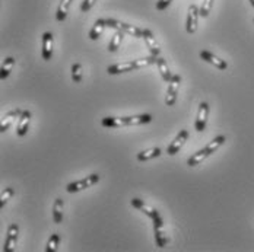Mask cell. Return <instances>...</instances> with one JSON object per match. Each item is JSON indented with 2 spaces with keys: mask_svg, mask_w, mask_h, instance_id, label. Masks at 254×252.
Instances as JSON below:
<instances>
[{
  "mask_svg": "<svg viewBox=\"0 0 254 252\" xmlns=\"http://www.w3.org/2000/svg\"><path fill=\"white\" fill-rule=\"evenodd\" d=\"M63 200L62 198H56L54 204H53V220L56 224H60L63 221Z\"/></svg>",
  "mask_w": 254,
  "mask_h": 252,
  "instance_id": "cell-19",
  "label": "cell"
},
{
  "mask_svg": "<svg viewBox=\"0 0 254 252\" xmlns=\"http://www.w3.org/2000/svg\"><path fill=\"white\" fill-rule=\"evenodd\" d=\"M13 66H15V59H13V57H6V59L3 60L1 69H0V79H1V80H4V79L10 74Z\"/></svg>",
  "mask_w": 254,
  "mask_h": 252,
  "instance_id": "cell-22",
  "label": "cell"
},
{
  "mask_svg": "<svg viewBox=\"0 0 254 252\" xmlns=\"http://www.w3.org/2000/svg\"><path fill=\"white\" fill-rule=\"evenodd\" d=\"M98 0H83L82 1V4H80V10L82 12H88V10H91V7L97 3Z\"/></svg>",
  "mask_w": 254,
  "mask_h": 252,
  "instance_id": "cell-30",
  "label": "cell"
},
{
  "mask_svg": "<svg viewBox=\"0 0 254 252\" xmlns=\"http://www.w3.org/2000/svg\"><path fill=\"white\" fill-rule=\"evenodd\" d=\"M200 16V9L196 4H190L188 7V15H187V22H185V30L188 34H194L197 31V19Z\"/></svg>",
  "mask_w": 254,
  "mask_h": 252,
  "instance_id": "cell-8",
  "label": "cell"
},
{
  "mask_svg": "<svg viewBox=\"0 0 254 252\" xmlns=\"http://www.w3.org/2000/svg\"><path fill=\"white\" fill-rule=\"evenodd\" d=\"M12 195H13V188H10V187L4 188V189L1 191V195H0V207H1V209H3L4 204L10 200Z\"/></svg>",
  "mask_w": 254,
  "mask_h": 252,
  "instance_id": "cell-28",
  "label": "cell"
},
{
  "mask_svg": "<svg viewBox=\"0 0 254 252\" xmlns=\"http://www.w3.org/2000/svg\"><path fill=\"white\" fill-rule=\"evenodd\" d=\"M212 6H214V0H203L202 7H200V16L202 18H208L211 10H212Z\"/></svg>",
  "mask_w": 254,
  "mask_h": 252,
  "instance_id": "cell-29",
  "label": "cell"
},
{
  "mask_svg": "<svg viewBox=\"0 0 254 252\" xmlns=\"http://www.w3.org/2000/svg\"><path fill=\"white\" fill-rule=\"evenodd\" d=\"M161 156V149L159 147H150V149H146L144 152L138 153V160L141 162H146V160H150V159H155Z\"/></svg>",
  "mask_w": 254,
  "mask_h": 252,
  "instance_id": "cell-21",
  "label": "cell"
},
{
  "mask_svg": "<svg viewBox=\"0 0 254 252\" xmlns=\"http://www.w3.org/2000/svg\"><path fill=\"white\" fill-rule=\"evenodd\" d=\"M187 139H188V131L187 130H180V133L176 136V139L170 143V146L167 147V153L170 155V156H174V155H177L179 152H180V149H181L184 143L187 142Z\"/></svg>",
  "mask_w": 254,
  "mask_h": 252,
  "instance_id": "cell-9",
  "label": "cell"
},
{
  "mask_svg": "<svg viewBox=\"0 0 254 252\" xmlns=\"http://www.w3.org/2000/svg\"><path fill=\"white\" fill-rule=\"evenodd\" d=\"M31 117H33L31 111L24 109L22 115L19 117V124H18V128H16V134H18L19 137H24V136L28 133V130H30V123H31Z\"/></svg>",
  "mask_w": 254,
  "mask_h": 252,
  "instance_id": "cell-12",
  "label": "cell"
},
{
  "mask_svg": "<svg viewBox=\"0 0 254 252\" xmlns=\"http://www.w3.org/2000/svg\"><path fill=\"white\" fill-rule=\"evenodd\" d=\"M106 27H107V21L106 19H97L95 24H94V27H92V30L89 31V38L92 41H97L100 36L103 35Z\"/></svg>",
  "mask_w": 254,
  "mask_h": 252,
  "instance_id": "cell-17",
  "label": "cell"
},
{
  "mask_svg": "<svg viewBox=\"0 0 254 252\" xmlns=\"http://www.w3.org/2000/svg\"><path fill=\"white\" fill-rule=\"evenodd\" d=\"M153 220V232H155V242L159 248H165L167 244H168V236L165 233V229H164V221L161 219L159 212H156V215L152 217Z\"/></svg>",
  "mask_w": 254,
  "mask_h": 252,
  "instance_id": "cell-3",
  "label": "cell"
},
{
  "mask_svg": "<svg viewBox=\"0 0 254 252\" xmlns=\"http://www.w3.org/2000/svg\"><path fill=\"white\" fill-rule=\"evenodd\" d=\"M208 115H209V104L208 102H200L199 112H197V117H196V121H194L196 131H199V133L205 131L206 124H208Z\"/></svg>",
  "mask_w": 254,
  "mask_h": 252,
  "instance_id": "cell-7",
  "label": "cell"
},
{
  "mask_svg": "<svg viewBox=\"0 0 254 252\" xmlns=\"http://www.w3.org/2000/svg\"><path fill=\"white\" fill-rule=\"evenodd\" d=\"M152 121L150 114H141L132 117H106L101 120V126L106 128H120V127H133L142 126Z\"/></svg>",
  "mask_w": 254,
  "mask_h": 252,
  "instance_id": "cell-1",
  "label": "cell"
},
{
  "mask_svg": "<svg viewBox=\"0 0 254 252\" xmlns=\"http://www.w3.org/2000/svg\"><path fill=\"white\" fill-rule=\"evenodd\" d=\"M171 1H173V0H158V1H156V10H159V12L165 10V9L171 4Z\"/></svg>",
  "mask_w": 254,
  "mask_h": 252,
  "instance_id": "cell-31",
  "label": "cell"
},
{
  "mask_svg": "<svg viewBox=\"0 0 254 252\" xmlns=\"http://www.w3.org/2000/svg\"><path fill=\"white\" fill-rule=\"evenodd\" d=\"M59 244H60V235L59 233H53L47 242V248L45 251L47 252H56L57 248H59Z\"/></svg>",
  "mask_w": 254,
  "mask_h": 252,
  "instance_id": "cell-26",
  "label": "cell"
},
{
  "mask_svg": "<svg viewBox=\"0 0 254 252\" xmlns=\"http://www.w3.org/2000/svg\"><path fill=\"white\" fill-rule=\"evenodd\" d=\"M42 60L48 62L53 57V34L44 32L42 34V51H41Z\"/></svg>",
  "mask_w": 254,
  "mask_h": 252,
  "instance_id": "cell-13",
  "label": "cell"
},
{
  "mask_svg": "<svg viewBox=\"0 0 254 252\" xmlns=\"http://www.w3.org/2000/svg\"><path fill=\"white\" fill-rule=\"evenodd\" d=\"M72 1L73 0H60V4H59L57 13H56V19L59 22H63L68 18V12H69V7H71Z\"/></svg>",
  "mask_w": 254,
  "mask_h": 252,
  "instance_id": "cell-20",
  "label": "cell"
},
{
  "mask_svg": "<svg viewBox=\"0 0 254 252\" xmlns=\"http://www.w3.org/2000/svg\"><path fill=\"white\" fill-rule=\"evenodd\" d=\"M18 235H19V226L16 223H12L7 229V236L4 241V252H13L16 250V242H18Z\"/></svg>",
  "mask_w": 254,
  "mask_h": 252,
  "instance_id": "cell-6",
  "label": "cell"
},
{
  "mask_svg": "<svg viewBox=\"0 0 254 252\" xmlns=\"http://www.w3.org/2000/svg\"><path fill=\"white\" fill-rule=\"evenodd\" d=\"M83 77V69L80 63H74L72 66V79L74 83H80Z\"/></svg>",
  "mask_w": 254,
  "mask_h": 252,
  "instance_id": "cell-27",
  "label": "cell"
},
{
  "mask_svg": "<svg viewBox=\"0 0 254 252\" xmlns=\"http://www.w3.org/2000/svg\"><path fill=\"white\" fill-rule=\"evenodd\" d=\"M100 180H101V177H100L98 174H91L89 177H86V178H83V180L76 181V182L69 184V185L66 187V191L71 192V194H73V192H79V191H82V189L91 188L92 185L98 184Z\"/></svg>",
  "mask_w": 254,
  "mask_h": 252,
  "instance_id": "cell-5",
  "label": "cell"
},
{
  "mask_svg": "<svg viewBox=\"0 0 254 252\" xmlns=\"http://www.w3.org/2000/svg\"><path fill=\"white\" fill-rule=\"evenodd\" d=\"M107 21V27L112 28V30H117V31H121L124 34H129V35L135 36V38H142L144 35V30L135 27V25H130V24H126V22H121V21H117V19H106Z\"/></svg>",
  "mask_w": 254,
  "mask_h": 252,
  "instance_id": "cell-2",
  "label": "cell"
},
{
  "mask_svg": "<svg viewBox=\"0 0 254 252\" xmlns=\"http://www.w3.org/2000/svg\"><path fill=\"white\" fill-rule=\"evenodd\" d=\"M180 83H181V76L180 74H173V79L168 82V91H167V95H165L167 107H174L176 105L179 89H180Z\"/></svg>",
  "mask_w": 254,
  "mask_h": 252,
  "instance_id": "cell-4",
  "label": "cell"
},
{
  "mask_svg": "<svg viewBox=\"0 0 254 252\" xmlns=\"http://www.w3.org/2000/svg\"><path fill=\"white\" fill-rule=\"evenodd\" d=\"M249 1H250V4L254 7V0H249Z\"/></svg>",
  "mask_w": 254,
  "mask_h": 252,
  "instance_id": "cell-32",
  "label": "cell"
},
{
  "mask_svg": "<svg viewBox=\"0 0 254 252\" xmlns=\"http://www.w3.org/2000/svg\"><path fill=\"white\" fill-rule=\"evenodd\" d=\"M225 142H226V137L225 136H218V137H215L211 143L206 146V150L209 152V155H214Z\"/></svg>",
  "mask_w": 254,
  "mask_h": 252,
  "instance_id": "cell-25",
  "label": "cell"
},
{
  "mask_svg": "<svg viewBox=\"0 0 254 252\" xmlns=\"http://www.w3.org/2000/svg\"><path fill=\"white\" fill-rule=\"evenodd\" d=\"M200 59H202V60H205L206 63H209V64L215 66V67L219 69V70H226V69H228V63H226L225 60L219 59L218 56H215L214 53H211V51H208V50L200 51Z\"/></svg>",
  "mask_w": 254,
  "mask_h": 252,
  "instance_id": "cell-10",
  "label": "cell"
},
{
  "mask_svg": "<svg viewBox=\"0 0 254 252\" xmlns=\"http://www.w3.org/2000/svg\"><path fill=\"white\" fill-rule=\"evenodd\" d=\"M142 38L145 39L146 45H147V48H149V51L152 53V56H156V57H159V54H161V48H159V44L156 42V38L153 36L152 34V31L150 30H144V35Z\"/></svg>",
  "mask_w": 254,
  "mask_h": 252,
  "instance_id": "cell-14",
  "label": "cell"
},
{
  "mask_svg": "<svg viewBox=\"0 0 254 252\" xmlns=\"http://www.w3.org/2000/svg\"><path fill=\"white\" fill-rule=\"evenodd\" d=\"M253 22H254V19H253Z\"/></svg>",
  "mask_w": 254,
  "mask_h": 252,
  "instance_id": "cell-33",
  "label": "cell"
},
{
  "mask_svg": "<svg viewBox=\"0 0 254 252\" xmlns=\"http://www.w3.org/2000/svg\"><path fill=\"white\" fill-rule=\"evenodd\" d=\"M22 112H24V109L16 108L9 111L7 114H4V117L1 118V123H0V133H4L6 130H9V127L13 124V121L16 118H19L22 115Z\"/></svg>",
  "mask_w": 254,
  "mask_h": 252,
  "instance_id": "cell-11",
  "label": "cell"
},
{
  "mask_svg": "<svg viewBox=\"0 0 254 252\" xmlns=\"http://www.w3.org/2000/svg\"><path fill=\"white\" fill-rule=\"evenodd\" d=\"M156 64H158V69H159V73H161V77H162L165 82H170V80L173 79V74H171L170 69H168V64H167V62H165L164 59L158 57V62H156Z\"/></svg>",
  "mask_w": 254,
  "mask_h": 252,
  "instance_id": "cell-23",
  "label": "cell"
},
{
  "mask_svg": "<svg viewBox=\"0 0 254 252\" xmlns=\"http://www.w3.org/2000/svg\"><path fill=\"white\" fill-rule=\"evenodd\" d=\"M123 36H124V32H121V31H117V32L112 35V38H111V41H109V53H114V51L118 50V47H120V44H121V41H123Z\"/></svg>",
  "mask_w": 254,
  "mask_h": 252,
  "instance_id": "cell-24",
  "label": "cell"
},
{
  "mask_svg": "<svg viewBox=\"0 0 254 252\" xmlns=\"http://www.w3.org/2000/svg\"><path fill=\"white\" fill-rule=\"evenodd\" d=\"M211 155H209V152L206 150V147L205 149H202V150H199V152H196V153H193L188 159H187V165L191 168V166H196V165H199V163H202L206 158H209Z\"/></svg>",
  "mask_w": 254,
  "mask_h": 252,
  "instance_id": "cell-18",
  "label": "cell"
},
{
  "mask_svg": "<svg viewBox=\"0 0 254 252\" xmlns=\"http://www.w3.org/2000/svg\"><path fill=\"white\" fill-rule=\"evenodd\" d=\"M130 204H132L135 209H138V210L144 212L146 216L150 217V219L155 216V215H156V212H158L156 209H153V207L147 206L145 201H144V200H141V198H133V200L130 201Z\"/></svg>",
  "mask_w": 254,
  "mask_h": 252,
  "instance_id": "cell-16",
  "label": "cell"
},
{
  "mask_svg": "<svg viewBox=\"0 0 254 252\" xmlns=\"http://www.w3.org/2000/svg\"><path fill=\"white\" fill-rule=\"evenodd\" d=\"M132 70H136L135 62H124V63H117V64L109 66L107 73L109 74H121V73L132 72Z\"/></svg>",
  "mask_w": 254,
  "mask_h": 252,
  "instance_id": "cell-15",
  "label": "cell"
}]
</instances>
